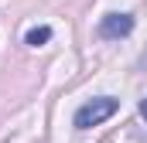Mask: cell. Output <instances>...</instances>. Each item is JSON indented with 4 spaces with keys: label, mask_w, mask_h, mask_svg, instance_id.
Returning <instances> with one entry per match:
<instances>
[{
    "label": "cell",
    "mask_w": 147,
    "mask_h": 143,
    "mask_svg": "<svg viewBox=\"0 0 147 143\" xmlns=\"http://www.w3.org/2000/svg\"><path fill=\"white\" fill-rule=\"evenodd\" d=\"M120 109V99H113V96H96V99H89V102H82V106L75 109V130H92V126H99V123H106L113 112Z\"/></svg>",
    "instance_id": "cell-1"
},
{
    "label": "cell",
    "mask_w": 147,
    "mask_h": 143,
    "mask_svg": "<svg viewBox=\"0 0 147 143\" xmlns=\"http://www.w3.org/2000/svg\"><path fill=\"white\" fill-rule=\"evenodd\" d=\"M130 31H134V14H106L99 21V27H96V34L103 37V41H120Z\"/></svg>",
    "instance_id": "cell-2"
},
{
    "label": "cell",
    "mask_w": 147,
    "mask_h": 143,
    "mask_svg": "<svg viewBox=\"0 0 147 143\" xmlns=\"http://www.w3.org/2000/svg\"><path fill=\"white\" fill-rule=\"evenodd\" d=\"M48 41H51V27H48V24L31 27V31L24 34V44H31V48H41V44H48Z\"/></svg>",
    "instance_id": "cell-3"
},
{
    "label": "cell",
    "mask_w": 147,
    "mask_h": 143,
    "mask_svg": "<svg viewBox=\"0 0 147 143\" xmlns=\"http://www.w3.org/2000/svg\"><path fill=\"white\" fill-rule=\"evenodd\" d=\"M140 68L147 72V48H144V55H140Z\"/></svg>",
    "instance_id": "cell-4"
},
{
    "label": "cell",
    "mask_w": 147,
    "mask_h": 143,
    "mask_svg": "<svg viewBox=\"0 0 147 143\" xmlns=\"http://www.w3.org/2000/svg\"><path fill=\"white\" fill-rule=\"evenodd\" d=\"M140 116H144V119H147V99H144V102H140Z\"/></svg>",
    "instance_id": "cell-5"
}]
</instances>
